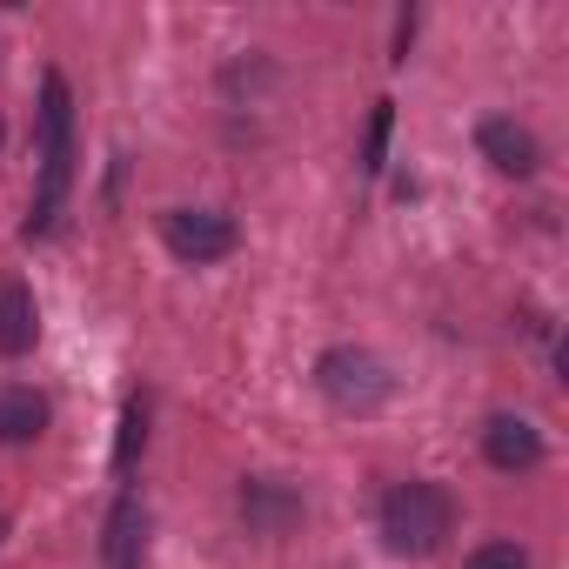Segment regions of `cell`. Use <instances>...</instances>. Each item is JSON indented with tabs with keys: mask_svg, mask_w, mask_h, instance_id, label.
<instances>
[{
	"mask_svg": "<svg viewBox=\"0 0 569 569\" xmlns=\"http://www.w3.org/2000/svg\"><path fill=\"white\" fill-rule=\"evenodd\" d=\"M68 188H74V101H68V81L48 74L41 81V188L28 208V234H48L61 221Z\"/></svg>",
	"mask_w": 569,
	"mask_h": 569,
	"instance_id": "1",
	"label": "cell"
},
{
	"mask_svg": "<svg viewBox=\"0 0 569 569\" xmlns=\"http://www.w3.org/2000/svg\"><path fill=\"white\" fill-rule=\"evenodd\" d=\"M376 522H382V542L396 556H436L449 542V529H456V496L442 482H396L382 496Z\"/></svg>",
	"mask_w": 569,
	"mask_h": 569,
	"instance_id": "2",
	"label": "cell"
},
{
	"mask_svg": "<svg viewBox=\"0 0 569 569\" xmlns=\"http://www.w3.org/2000/svg\"><path fill=\"white\" fill-rule=\"evenodd\" d=\"M316 382H322V396H329L342 416H376V409L389 402V389H396V376H389L382 356H369V349H329V356L316 362Z\"/></svg>",
	"mask_w": 569,
	"mask_h": 569,
	"instance_id": "3",
	"label": "cell"
},
{
	"mask_svg": "<svg viewBox=\"0 0 569 569\" xmlns=\"http://www.w3.org/2000/svg\"><path fill=\"white\" fill-rule=\"evenodd\" d=\"M161 241H168V254L174 261H221V254H234V221L228 214H214V208H168L161 214Z\"/></svg>",
	"mask_w": 569,
	"mask_h": 569,
	"instance_id": "4",
	"label": "cell"
},
{
	"mask_svg": "<svg viewBox=\"0 0 569 569\" xmlns=\"http://www.w3.org/2000/svg\"><path fill=\"white\" fill-rule=\"evenodd\" d=\"M476 148H482L489 168H502V174H536V168H542L536 134H529L522 121H509V114H489V121L476 128Z\"/></svg>",
	"mask_w": 569,
	"mask_h": 569,
	"instance_id": "5",
	"label": "cell"
},
{
	"mask_svg": "<svg viewBox=\"0 0 569 569\" xmlns=\"http://www.w3.org/2000/svg\"><path fill=\"white\" fill-rule=\"evenodd\" d=\"M482 456H489V469L522 476V469L542 462V436H536L522 416H489V429H482Z\"/></svg>",
	"mask_w": 569,
	"mask_h": 569,
	"instance_id": "6",
	"label": "cell"
},
{
	"mask_svg": "<svg viewBox=\"0 0 569 569\" xmlns=\"http://www.w3.org/2000/svg\"><path fill=\"white\" fill-rule=\"evenodd\" d=\"M141 549H148V509L141 496H121L108 509V569H141Z\"/></svg>",
	"mask_w": 569,
	"mask_h": 569,
	"instance_id": "7",
	"label": "cell"
},
{
	"mask_svg": "<svg viewBox=\"0 0 569 569\" xmlns=\"http://www.w3.org/2000/svg\"><path fill=\"white\" fill-rule=\"evenodd\" d=\"M34 336H41V322H34V296L21 289V281H0V356H28L34 349Z\"/></svg>",
	"mask_w": 569,
	"mask_h": 569,
	"instance_id": "8",
	"label": "cell"
},
{
	"mask_svg": "<svg viewBox=\"0 0 569 569\" xmlns=\"http://www.w3.org/2000/svg\"><path fill=\"white\" fill-rule=\"evenodd\" d=\"M41 429H48V402H41L34 389H0V442L21 449V442H34Z\"/></svg>",
	"mask_w": 569,
	"mask_h": 569,
	"instance_id": "9",
	"label": "cell"
},
{
	"mask_svg": "<svg viewBox=\"0 0 569 569\" xmlns=\"http://www.w3.org/2000/svg\"><path fill=\"white\" fill-rule=\"evenodd\" d=\"M141 442H148V402L134 396V402H128V416H121V436H114V469H121V476L134 469Z\"/></svg>",
	"mask_w": 569,
	"mask_h": 569,
	"instance_id": "10",
	"label": "cell"
},
{
	"mask_svg": "<svg viewBox=\"0 0 569 569\" xmlns=\"http://www.w3.org/2000/svg\"><path fill=\"white\" fill-rule=\"evenodd\" d=\"M462 569H529V549H516V542H482Z\"/></svg>",
	"mask_w": 569,
	"mask_h": 569,
	"instance_id": "11",
	"label": "cell"
},
{
	"mask_svg": "<svg viewBox=\"0 0 569 569\" xmlns=\"http://www.w3.org/2000/svg\"><path fill=\"white\" fill-rule=\"evenodd\" d=\"M241 509H254V516H261V522L274 529V522H281V516H289L296 502H289V496H268V482H248V496H241Z\"/></svg>",
	"mask_w": 569,
	"mask_h": 569,
	"instance_id": "12",
	"label": "cell"
},
{
	"mask_svg": "<svg viewBox=\"0 0 569 569\" xmlns=\"http://www.w3.org/2000/svg\"><path fill=\"white\" fill-rule=\"evenodd\" d=\"M389 121H396V114H389V101H382V108L369 114V141H362V161H369V168H382V148H389Z\"/></svg>",
	"mask_w": 569,
	"mask_h": 569,
	"instance_id": "13",
	"label": "cell"
},
{
	"mask_svg": "<svg viewBox=\"0 0 569 569\" xmlns=\"http://www.w3.org/2000/svg\"><path fill=\"white\" fill-rule=\"evenodd\" d=\"M0 141H8V121H0Z\"/></svg>",
	"mask_w": 569,
	"mask_h": 569,
	"instance_id": "14",
	"label": "cell"
}]
</instances>
